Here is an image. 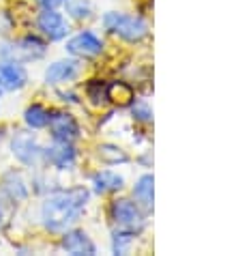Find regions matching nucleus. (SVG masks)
<instances>
[{"label":"nucleus","instance_id":"nucleus-1","mask_svg":"<svg viewBox=\"0 0 243 256\" xmlns=\"http://www.w3.org/2000/svg\"><path fill=\"white\" fill-rule=\"evenodd\" d=\"M88 200L90 190L84 186L54 192L41 207V222L50 232H65L80 220Z\"/></svg>","mask_w":243,"mask_h":256},{"label":"nucleus","instance_id":"nucleus-2","mask_svg":"<svg viewBox=\"0 0 243 256\" xmlns=\"http://www.w3.org/2000/svg\"><path fill=\"white\" fill-rule=\"evenodd\" d=\"M104 28L110 34H116L118 39L127 44H140L148 37V24L144 18L132 16V13H120V11H108L102 20Z\"/></svg>","mask_w":243,"mask_h":256},{"label":"nucleus","instance_id":"nucleus-3","mask_svg":"<svg viewBox=\"0 0 243 256\" xmlns=\"http://www.w3.org/2000/svg\"><path fill=\"white\" fill-rule=\"evenodd\" d=\"M110 220L116 228L134 230L138 234L146 228V211L130 198H118L110 204Z\"/></svg>","mask_w":243,"mask_h":256},{"label":"nucleus","instance_id":"nucleus-4","mask_svg":"<svg viewBox=\"0 0 243 256\" xmlns=\"http://www.w3.org/2000/svg\"><path fill=\"white\" fill-rule=\"evenodd\" d=\"M48 52L46 44L37 37H26L18 44H11V46H2L0 50V56L4 60H18V62H28V60H39L44 58Z\"/></svg>","mask_w":243,"mask_h":256},{"label":"nucleus","instance_id":"nucleus-5","mask_svg":"<svg viewBox=\"0 0 243 256\" xmlns=\"http://www.w3.org/2000/svg\"><path fill=\"white\" fill-rule=\"evenodd\" d=\"M65 50L71 56L82 58V60L84 58H97V56L104 52V41L99 39L92 30H82V32H78L76 37H71L67 41Z\"/></svg>","mask_w":243,"mask_h":256},{"label":"nucleus","instance_id":"nucleus-6","mask_svg":"<svg viewBox=\"0 0 243 256\" xmlns=\"http://www.w3.org/2000/svg\"><path fill=\"white\" fill-rule=\"evenodd\" d=\"M11 151L16 155V160L24 166H37L44 160V146L37 142L32 134H18L11 142Z\"/></svg>","mask_w":243,"mask_h":256},{"label":"nucleus","instance_id":"nucleus-7","mask_svg":"<svg viewBox=\"0 0 243 256\" xmlns=\"http://www.w3.org/2000/svg\"><path fill=\"white\" fill-rule=\"evenodd\" d=\"M44 160L58 170H71L78 164V151H76L74 142L54 140L52 146L44 148Z\"/></svg>","mask_w":243,"mask_h":256},{"label":"nucleus","instance_id":"nucleus-8","mask_svg":"<svg viewBox=\"0 0 243 256\" xmlns=\"http://www.w3.org/2000/svg\"><path fill=\"white\" fill-rule=\"evenodd\" d=\"M48 127L54 140L76 142L80 138V125H78V120L69 112H54V114H50Z\"/></svg>","mask_w":243,"mask_h":256},{"label":"nucleus","instance_id":"nucleus-9","mask_svg":"<svg viewBox=\"0 0 243 256\" xmlns=\"http://www.w3.org/2000/svg\"><path fill=\"white\" fill-rule=\"evenodd\" d=\"M37 26L39 30L46 34L50 41H62L69 34V24L62 18V13L56 9H44L37 18Z\"/></svg>","mask_w":243,"mask_h":256},{"label":"nucleus","instance_id":"nucleus-10","mask_svg":"<svg viewBox=\"0 0 243 256\" xmlns=\"http://www.w3.org/2000/svg\"><path fill=\"white\" fill-rule=\"evenodd\" d=\"M82 71V62L67 58V60H56L46 69V84L50 86H58V84H67L76 80Z\"/></svg>","mask_w":243,"mask_h":256},{"label":"nucleus","instance_id":"nucleus-11","mask_svg":"<svg viewBox=\"0 0 243 256\" xmlns=\"http://www.w3.org/2000/svg\"><path fill=\"white\" fill-rule=\"evenodd\" d=\"M28 84V74L22 62L2 60L0 62V88L2 90H20Z\"/></svg>","mask_w":243,"mask_h":256},{"label":"nucleus","instance_id":"nucleus-12","mask_svg":"<svg viewBox=\"0 0 243 256\" xmlns=\"http://www.w3.org/2000/svg\"><path fill=\"white\" fill-rule=\"evenodd\" d=\"M62 250L74 256H95L97 246L92 244V239L84 230H65L60 241Z\"/></svg>","mask_w":243,"mask_h":256},{"label":"nucleus","instance_id":"nucleus-13","mask_svg":"<svg viewBox=\"0 0 243 256\" xmlns=\"http://www.w3.org/2000/svg\"><path fill=\"white\" fill-rule=\"evenodd\" d=\"M134 200L140 204L146 213H151L155 207V176L151 172H144L138 176L134 186Z\"/></svg>","mask_w":243,"mask_h":256},{"label":"nucleus","instance_id":"nucleus-14","mask_svg":"<svg viewBox=\"0 0 243 256\" xmlns=\"http://www.w3.org/2000/svg\"><path fill=\"white\" fill-rule=\"evenodd\" d=\"M123 188H125V176L118 172H112V170H104V172H97L92 176V192L99 196L116 194Z\"/></svg>","mask_w":243,"mask_h":256},{"label":"nucleus","instance_id":"nucleus-15","mask_svg":"<svg viewBox=\"0 0 243 256\" xmlns=\"http://www.w3.org/2000/svg\"><path fill=\"white\" fill-rule=\"evenodd\" d=\"M2 190H4V194L9 196V200H13V202H24L28 198V186H26L24 176L16 172V170L4 176Z\"/></svg>","mask_w":243,"mask_h":256},{"label":"nucleus","instance_id":"nucleus-16","mask_svg":"<svg viewBox=\"0 0 243 256\" xmlns=\"http://www.w3.org/2000/svg\"><path fill=\"white\" fill-rule=\"evenodd\" d=\"M136 237H138V232H134V230L114 228V232H112V252L114 254H130L134 244H136Z\"/></svg>","mask_w":243,"mask_h":256},{"label":"nucleus","instance_id":"nucleus-17","mask_svg":"<svg viewBox=\"0 0 243 256\" xmlns=\"http://www.w3.org/2000/svg\"><path fill=\"white\" fill-rule=\"evenodd\" d=\"M97 155H99V160L104 164H108V166H120V164L130 162L127 151H123L118 144H102L97 148Z\"/></svg>","mask_w":243,"mask_h":256},{"label":"nucleus","instance_id":"nucleus-18","mask_svg":"<svg viewBox=\"0 0 243 256\" xmlns=\"http://www.w3.org/2000/svg\"><path fill=\"white\" fill-rule=\"evenodd\" d=\"M136 99L134 88L127 82H112L108 84V102L118 106H130Z\"/></svg>","mask_w":243,"mask_h":256},{"label":"nucleus","instance_id":"nucleus-19","mask_svg":"<svg viewBox=\"0 0 243 256\" xmlns=\"http://www.w3.org/2000/svg\"><path fill=\"white\" fill-rule=\"evenodd\" d=\"M67 13L78 22H84V20H90L92 13H95V4L90 0H65Z\"/></svg>","mask_w":243,"mask_h":256},{"label":"nucleus","instance_id":"nucleus-20","mask_svg":"<svg viewBox=\"0 0 243 256\" xmlns=\"http://www.w3.org/2000/svg\"><path fill=\"white\" fill-rule=\"evenodd\" d=\"M24 120L30 130H46L48 120H50V112L44 108V106L34 104L24 112Z\"/></svg>","mask_w":243,"mask_h":256},{"label":"nucleus","instance_id":"nucleus-21","mask_svg":"<svg viewBox=\"0 0 243 256\" xmlns=\"http://www.w3.org/2000/svg\"><path fill=\"white\" fill-rule=\"evenodd\" d=\"M132 106V116L138 123H153V108L146 99H134Z\"/></svg>","mask_w":243,"mask_h":256},{"label":"nucleus","instance_id":"nucleus-22","mask_svg":"<svg viewBox=\"0 0 243 256\" xmlns=\"http://www.w3.org/2000/svg\"><path fill=\"white\" fill-rule=\"evenodd\" d=\"M86 97L90 99L95 106H102L108 102V84L102 80H90L86 86Z\"/></svg>","mask_w":243,"mask_h":256},{"label":"nucleus","instance_id":"nucleus-23","mask_svg":"<svg viewBox=\"0 0 243 256\" xmlns=\"http://www.w3.org/2000/svg\"><path fill=\"white\" fill-rule=\"evenodd\" d=\"M4 222H6V204H4L2 194H0V228L4 226Z\"/></svg>","mask_w":243,"mask_h":256},{"label":"nucleus","instance_id":"nucleus-24","mask_svg":"<svg viewBox=\"0 0 243 256\" xmlns=\"http://www.w3.org/2000/svg\"><path fill=\"white\" fill-rule=\"evenodd\" d=\"M2 93H4V90H2V88H0V95H2Z\"/></svg>","mask_w":243,"mask_h":256}]
</instances>
